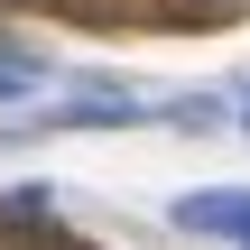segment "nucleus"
I'll return each mask as SVG.
<instances>
[{
    "mask_svg": "<svg viewBox=\"0 0 250 250\" xmlns=\"http://www.w3.org/2000/svg\"><path fill=\"white\" fill-rule=\"evenodd\" d=\"M111 121H148V102H130V93H83V102L37 111L28 130H111Z\"/></svg>",
    "mask_w": 250,
    "mask_h": 250,
    "instance_id": "nucleus-2",
    "label": "nucleus"
},
{
    "mask_svg": "<svg viewBox=\"0 0 250 250\" xmlns=\"http://www.w3.org/2000/svg\"><path fill=\"white\" fill-rule=\"evenodd\" d=\"M176 232H204V241H250V186H195L176 195Z\"/></svg>",
    "mask_w": 250,
    "mask_h": 250,
    "instance_id": "nucleus-1",
    "label": "nucleus"
},
{
    "mask_svg": "<svg viewBox=\"0 0 250 250\" xmlns=\"http://www.w3.org/2000/svg\"><path fill=\"white\" fill-rule=\"evenodd\" d=\"M241 121H250V102H241Z\"/></svg>",
    "mask_w": 250,
    "mask_h": 250,
    "instance_id": "nucleus-4",
    "label": "nucleus"
},
{
    "mask_svg": "<svg viewBox=\"0 0 250 250\" xmlns=\"http://www.w3.org/2000/svg\"><path fill=\"white\" fill-rule=\"evenodd\" d=\"M241 250H250V241H241Z\"/></svg>",
    "mask_w": 250,
    "mask_h": 250,
    "instance_id": "nucleus-5",
    "label": "nucleus"
},
{
    "mask_svg": "<svg viewBox=\"0 0 250 250\" xmlns=\"http://www.w3.org/2000/svg\"><path fill=\"white\" fill-rule=\"evenodd\" d=\"M37 83H46V56H37V46H9V37H0V102H28Z\"/></svg>",
    "mask_w": 250,
    "mask_h": 250,
    "instance_id": "nucleus-3",
    "label": "nucleus"
}]
</instances>
